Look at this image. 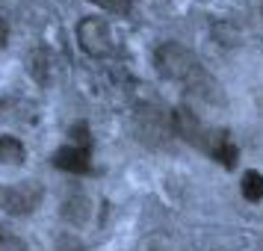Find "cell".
Segmentation results:
<instances>
[{
  "label": "cell",
  "mask_w": 263,
  "mask_h": 251,
  "mask_svg": "<svg viewBox=\"0 0 263 251\" xmlns=\"http://www.w3.org/2000/svg\"><path fill=\"white\" fill-rule=\"evenodd\" d=\"M154 65H157V71H160V77H166L172 83H180L190 95L201 98L207 104H219L222 101L219 83L207 74L201 60L190 48H183L178 42H163L154 50Z\"/></svg>",
  "instance_id": "1"
},
{
  "label": "cell",
  "mask_w": 263,
  "mask_h": 251,
  "mask_svg": "<svg viewBox=\"0 0 263 251\" xmlns=\"http://www.w3.org/2000/svg\"><path fill=\"white\" fill-rule=\"evenodd\" d=\"M172 130L178 133L183 142L195 145L201 154L219 160L225 168H234V163H237V145H234V139H231L228 130H222V127H207L186 107H180L172 112Z\"/></svg>",
  "instance_id": "2"
},
{
  "label": "cell",
  "mask_w": 263,
  "mask_h": 251,
  "mask_svg": "<svg viewBox=\"0 0 263 251\" xmlns=\"http://www.w3.org/2000/svg\"><path fill=\"white\" fill-rule=\"evenodd\" d=\"M53 166L71 175H89L92 171V136H89V124L77 121L71 127V142L60 148L53 154Z\"/></svg>",
  "instance_id": "3"
},
{
  "label": "cell",
  "mask_w": 263,
  "mask_h": 251,
  "mask_svg": "<svg viewBox=\"0 0 263 251\" xmlns=\"http://www.w3.org/2000/svg\"><path fill=\"white\" fill-rule=\"evenodd\" d=\"M45 198V189L36 180H24V183H9L0 186V210L9 216H30Z\"/></svg>",
  "instance_id": "4"
},
{
  "label": "cell",
  "mask_w": 263,
  "mask_h": 251,
  "mask_svg": "<svg viewBox=\"0 0 263 251\" xmlns=\"http://www.w3.org/2000/svg\"><path fill=\"white\" fill-rule=\"evenodd\" d=\"M77 42L95 60H104V56H112L116 53V42H112L109 24L104 18H83L77 24Z\"/></svg>",
  "instance_id": "5"
},
{
  "label": "cell",
  "mask_w": 263,
  "mask_h": 251,
  "mask_svg": "<svg viewBox=\"0 0 263 251\" xmlns=\"http://www.w3.org/2000/svg\"><path fill=\"white\" fill-rule=\"evenodd\" d=\"M133 251H186V248H183L178 234H172V230H151V234H145L136 242Z\"/></svg>",
  "instance_id": "6"
},
{
  "label": "cell",
  "mask_w": 263,
  "mask_h": 251,
  "mask_svg": "<svg viewBox=\"0 0 263 251\" xmlns=\"http://www.w3.org/2000/svg\"><path fill=\"white\" fill-rule=\"evenodd\" d=\"M27 160V148L15 136H0V166H21Z\"/></svg>",
  "instance_id": "7"
},
{
  "label": "cell",
  "mask_w": 263,
  "mask_h": 251,
  "mask_svg": "<svg viewBox=\"0 0 263 251\" xmlns=\"http://www.w3.org/2000/svg\"><path fill=\"white\" fill-rule=\"evenodd\" d=\"M242 195L251 204H257L263 198V175L260 171H246L242 175Z\"/></svg>",
  "instance_id": "8"
},
{
  "label": "cell",
  "mask_w": 263,
  "mask_h": 251,
  "mask_svg": "<svg viewBox=\"0 0 263 251\" xmlns=\"http://www.w3.org/2000/svg\"><path fill=\"white\" fill-rule=\"evenodd\" d=\"M0 251H27V242L15 230L0 225Z\"/></svg>",
  "instance_id": "9"
},
{
  "label": "cell",
  "mask_w": 263,
  "mask_h": 251,
  "mask_svg": "<svg viewBox=\"0 0 263 251\" xmlns=\"http://www.w3.org/2000/svg\"><path fill=\"white\" fill-rule=\"evenodd\" d=\"M89 3H95V6H101V9H107L112 15H127L133 6L130 0H89Z\"/></svg>",
  "instance_id": "10"
},
{
  "label": "cell",
  "mask_w": 263,
  "mask_h": 251,
  "mask_svg": "<svg viewBox=\"0 0 263 251\" xmlns=\"http://www.w3.org/2000/svg\"><path fill=\"white\" fill-rule=\"evenodd\" d=\"M3 38H6V27L0 24V48H3Z\"/></svg>",
  "instance_id": "11"
}]
</instances>
